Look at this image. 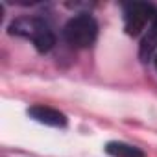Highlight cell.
<instances>
[{
  "mask_svg": "<svg viewBox=\"0 0 157 157\" xmlns=\"http://www.w3.org/2000/svg\"><path fill=\"white\" fill-rule=\"evenodd\" d=\"M8 32H10V35H17V37L32 41V44L41 54L52 50L56 44V35H54L50 24L39 17H19L10 24Z\"/></svg>",
  "mask_w": 157,
  "mask_h": 157,
  "instance_id": "cell-1",
  "label": "cell"
},
{
  "mask_svg": "<svg viewBox=\"0 0 157 157\" xmlns=\"http://www.w3.org/2000/svg\"><path fill=\"white\" fill-rule=\"evenodd\" d=\"M65 41L74 48H89L98 37V22L89 13H80L72 17L63 28Z\"/></svg>",
  "mask_w": 157,
  "mask_h": 157,
  "instance_id": "cell-2",
  "label": "cell"
},
{
  "mask_svg": "<svg viewBox=\"0 0 157 157\" xmlns=\"http://www.w3.org/2000/svg\"><path fill=\"white\" fill-rule=\"evenodd\" d=\"M157 10L148 2H128L124 4V26L129 35H139L148 22L153 21Z\"/></svg>",
  "mask_w": 157,
  "mask_h": 157,
  "instance_id": "cell-3",
  "label": "cell"
},
{
  "mask_svg": "<svg viewBox=\"0 0 157 157\" xmlns=\"http://www.w3.org/2000/svg\"><path fill=\"white\" fill-rule=\"evenodd\" d=\"M28 115L41 122V124H46V126H52V128H65L67 126V117L54 109V107H48V105H43V104H37V105H32L28 109Z\"/></svg>",
  "mask_w": 157,
  "mask_h": 157,
  "instance_id": "cell-4",
  "label": "cell"
},
{
  "mask_svg": "<svg viewBox=\"0 0 157 157\" xmlns=\"http://www.w3.org/2000/svg\"><path fill=\"white\" fill-rule=\"evenodd\" d=\"M105 151L109 155H113V157H144V151L140 148L126 144V142H118V140L107 142L105 144Z\"/></svg>",
  "mask_w": 157,
  "mask_h": 157,
  "instance_id": "cell-5",
  "label": "cell"
},
{
  "mask_svg": "<svg viewBox=\"0 0 157 157\" xmlns=\"http://www.w3.org/2000/svg\"><path fill=\"white\" fill-rule=\"evenodd\" d=\"M155 46H157V15L153 17V21H151V24H150V30H148V35H146L144 41H142L140 56H142L144 59H148V57L151 56V52L155 50Z\"/></svg>",
  "mask_w": 157,
  "mask_h": 157,
  "instance_id": "cell-6",
  "label": "cell"
},
{
  "mask_svg": "<svg viewBox=\"0 0 157 157\" xmlns=\"http://www.w3.org/2000/svg\"><path fill=\"white\" fill-rule=\"evenodd\" d=\"M153 63H155V68H157V56H155V59H153Z\"/></svg>",
  "mask_w": 157,
  "mask_h": 157,
  "instance_id": "cell-7",
  "label": "cell"
}]
</instances>
